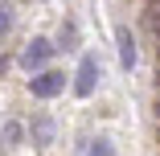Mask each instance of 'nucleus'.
<instances>
[{
    "mask_svg": "<svg viewBox=\"0 0 160 156\" xmlns=\"http://www.w3.org/2000/svg\"><path fill=\"white\" fill-rule=\"evenodd\" d=\"M99 74H103V66H99V58L94 53H82V62H78V78H74V90L86 99V95H94V86H99Z\"/></svg>",
    "mask_w": 160,
    "mask_h": 156,
    "instance_id": "nucleus-1",
    "label": "nucleus"
},
{
    "mask_svg": "<svg viewBox=\"0 0 160 156\" xmlns=\"http://www.w3.org/2000/svg\"><path fill=\"white\" fill-rule=\"evenodd\" d=\"M156 119H160V107H156Z\"/></svg>",
    "mask_w": 160,
    "mask_h": 156,
    "instance_id": "nucleus-11",
    "label": "nucleus"
},
{
    "mask_svg": "<svg viewBox=\"0 0 160 156\" xmlns=\"http://www.w3.org/2000/svg\"><path fill=\"white\" fill-rule=\"evenodd\" d=\"M29 90H33L37 99H53V95H62V90H66V74L45 70V74H37L33 82H29Z\"/></svg>",
    "mask_w": 160,
    "mask_h": 156,
    "instance_id": "nucleus-2",
    "label": "nucleus"
},
{
    "mask_svg": "<svg viewBox=\"0 0 160 156\" xmlns=\"http://www.w3.org/2000/svg\"><path fill=\"white\" fill-rule=\"evenodd\" d=\"M8 29H12V8H8V4H0V37H4Z\"/></svg>",
    "mask_w": 160,
    "mask_h": 156,
    "instance_id": "nucleus-6",
    "label": "nucleus"
},
{
    "mask_svg": "<svg viewBox=\"0 0 160 156\" xmlns=\"http://www.w3.org/2000/svg\"><path fill=\"white\" fill-rule=\"evenodd\" d=\"M53 140V119H33V144H49Z\"/></svg>",
    "mask_w": 160,
    "mask_h": 156,
    "instance_id": "nucleus-5",
    "label": "nucleus"
},
{
    "mask_svg": "<svg viewBox=\"0 0 160 156\" xmlns=\"http://www.w3.org/2000/svg\"><path fill=\"white\" fill-rule=\"evenodd\" d=\"M49 53H53V45H49L45 37H33V41L25 45V53H21V66H25V70H41L45 62H49Z\"/></svg>",
    "mask_w": 160,
    "mask_h": 156,
    "instance_id": "nucleus-3",
    "label": "nucleus"
},
{
    "mask_svg": "<svg viewBox=\"0 0 160 156\" xmlns=\"http://www.w3.org/2000/svg\"><path fill=\"white\" fill-rule=\"evenodd\" d=\"M74 37H78V29L74 25H62V45H74Z\"/></svg>",
    "mask_w": 160,
    "mask_h": 156,
    "instance_id": "nucleus-8",
    "label": "nucleus"
},
{
    "mask_svg": "<svg viewBox=\"0 0 160 156\" xmlns=\"http://www.w3.org/2000/svg\"><path fill=\"white\" fill-rule=\"evenodd\" d=\"M90 156H115V152H111V144H107V140H94V148H90Z\"/></svg>",
    "mask_w": 160,
    "mask_h": 156,
    "instance_id": "nucleus-7",
    "label": "nucleus"
},
{
    "mask_svg": "<svg viewBox=\"0 0 160 156\" xmlns=\"http://www.w3.org/2000/svg\"><path fill=\"white\" fill-rule=\"evenodd\" d=\"M152 29H156V33H160V13H156V17H152Z\"/></svg>",
    "mask_w": 160,
    "mask_h": 156,
    "instance_id": "nucleus-10",
    "label": "nucleus"
},
{
    "mask_svg": "<svg viewBox=\"0 0 160 156\" xmlns=\"http://www.w3.org/2000/svg\"><path fill=\"white\" fill-rule=\"evenodd\" d=\"M4 140H8V144H17V140H21V128H17V123H8V128H4Z\"/></svg>",
    "mask_w": 160,
    "mask_h": 156,
    "instance_id": "nucleus-9",
    "label": "nucleus"
},
{
    "mask_svg": "<svg viewBox=\"0 0 160 156\" xmlns=\"http://www.w3.org/2000/svg\"><path fill=\"white\" fill-rule=\"evenodd\" d=\"M115 41H119V62H123V70H132V66H136V37H132V29L119 25V29H115Z\"/></svg>",
    "mask_w": 160,
    "mask_h": 156,
    "instance_id": "nucleus-4",
    "label": "nucleus"
}]
</instances>
